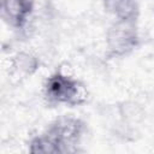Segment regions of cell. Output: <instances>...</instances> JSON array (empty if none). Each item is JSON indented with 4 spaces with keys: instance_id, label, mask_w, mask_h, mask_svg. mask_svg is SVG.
Returning <instances> with one entry per match:
<instances>
[{
    "instance_id": "cell-1",
    "label": "cell",
    "mask_w": 154,
    "mask_h": 154,
    "mask_svg": "<svg viewBox=\"0 0 154 154\" xmlns=\"http://www.w3.org/2000/svg\"><path fill=\"white\" fill-rule=\"evenodd\" d=\"M46 95L54 102L76 106L87 100L88 91L83 84L72 79L67 75L59 72L49 77L47 81Z\"/></svg>"
},
{
    "instance_id": "cell-5",
    "label": "cell",
    "mask_w": 154,
    "mask_h": 154,
    "mask_svg": "<svg viewBox=\"0 0 154 154\" xmlns=\"http://www.w3.org/2000/svg\"><path fill=\"white\" fill-rule=\"evenodd\" d=\"M105 10L118 20H135L138 16L136 0H103Z\"/></svg>"
},
{
    "instance_id": "cell-4",
    "label": "cell",
    "mask_w": 154,
    "mask_h": 154,
    "mask_svg": "<svg viewBox=\"0 0 154 154\" xmlns=\"http://www.w3.org/2000/svg\"><path fill=\"white\" fill-rule=\"evenodd\" d=\"M32 5L26 0H1V16L12 26L20 28L26 22Z\"/></svg>"
},
{
    "instance_id": "cell-2",
    "label": "cell",
    "mask_w": 154,
    "mask_h": 154,
    "mask_svg": "<svg viewBox=\"0 0 154 154\" xmlns=\"http://www.w3.org/2000/svg\"><path fill=\"white\" fill-rule=\"evenodd\" d=\"M107 48L111 54L120 57L134 51L138 45V34L135 20H116L106 35Z\"/></svg>"
},
{
    "instance_id": "cell-6",
    "label": "cell",
    "mask_w": 154,
    "mask_h": 154,
    "mask_svg": "<svg viewBox=\"0 0 154 154\" xmlns=\"http://www.w3.org/2000/svg\"><path fill=\"white\" fill-rule=\"evenodd\" d=\"M14 67L25 75H31L37 69V59L29 53H19L14 58Z\"/></svg>"
},
{
    "instance_id": "cell-3",
    "label": "cell",
    "mask_w": 154,
    "mask_h": 154,
    "mask_svg": "<svg viewBox=\"0 0 154 154\" xmlns=\"http://www.w3.org/2000/svg\"><path fill=\"white\" fill-rule=\"evenodd\" d=\"M83 129V124L79 119L72 117H63L55 120L45 136L57 147L58 152H63L67 144H73Z\"/></svg>"
},
{
    "instance_id": "cell-7",
    "label": "cell",
    "mask_w": 154,
    "mask_h": 154,
    "mask_svg": "<svg viewBox=\"0 0 154 154\" xmlns=\"http://www.w3.org/2000/svg\"><path fill=\"white\" fill-rule=\"evenodd\" d=\"M26 1H28V2H30L31 5H34V1H35V0H26Z\"/></svg>"
}]
</instances>
